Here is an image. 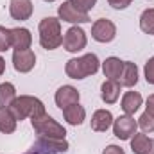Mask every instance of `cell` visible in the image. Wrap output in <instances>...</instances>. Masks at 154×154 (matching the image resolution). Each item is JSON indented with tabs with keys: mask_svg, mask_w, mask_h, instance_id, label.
<instances>
[{
	"mask_svg": "<svg viewBox=\"0 0 154 154\" xmlns=\"http://www.w3.org/2000/svg\"><path fill=\"white\" fill-rule=\"evenodd\" d=\"M99 66H100V61H99V57L95 54H84L81 57L70 59L66 63V66H65V72L72 79H84L88 75L97 74Z\"/></svg>",
	"mask_w": 154,
	"mask_h": 154,
	"instance_id": "1",
	"label": "cell"
},
{
	"mask_svg": "<svg viewBox=\"0 0 154 154\" xmlns=\"http://www.w3.org/2000/svg\"><path fill=\"white\" fill-rule=\"evenodd\" d=\"M7 108L11 109V113L14 115L16 120H23L27 116L34 118V116H39L45 113L43 102L39 99H36V97H31V95H20V97H16Z\"/></svg>",
	"mask_w": 154,
	"mask_h": 154,
	"instance_id": "2",
	"label": "cell"
},
{
	"mask_svg": "<svg viewBox=\"0 0 154 154\" xmlns=\"http://www.w3.org/2000/svg\"><path fill=\"white\" fill-rule=\"evenodd\" d=\"M39 45L47 50H54L59 45H63L61 36V23L54 16H47L39 22Z\"/></svg>",
	"mask_w": 154,
	"mask_h": 154,
	"instance_id": "3",
	"label": "cell"
},
{
	"mask_svg": "<svg viewBox=\"0 0 154 154\" xmlns=\"http://www.w3.org/2000/svg\"><path fill=\"white\" fill-rule=\"evenodd\" d=\"M31 122H32L34 131L38 133L39 136H47V138H65V134H66V129L61 124H57L52 116H48L47 113L31 118Z\"/></svg>",
	"mask_w": 154,
	"mask_h": 154,
	"instance_id": "4",
	"label": "cell"
},
{
	"mask_svg": "<svg viewBox=\"0 0 154 154\" xmlns=\"http://www.w3.org/2000/svg\"><path fill=\"white\" fill-rule=\"evenodd\" d=\"M136 129H138V122L131 115H122L113 120V133L120 140H131L136 134Z\"/></svg>",
	"mask_w": 154,
	"mask_h": 154,
	"instance_id": "5",
	"label": "cell"
},
{
	"mask_svg": "<svg viewBox=\"0 0 154 154\" xmlns=\"http://www.w3.org/2000/svg\"><path fill=\"white\" fill-rule=\"evenodd\" d=\"M116 36V27L111 20H106V18H100L93 23L91 27V38L99 43H109L113 41Z\"/></svg>",
	"mask_w": 154,
	"mask_h": 154,
	"instance_id": "6",
	"label": "cell"
},
{
	"mask_svg": "<svg viewBox=\"0 0 154 154\" xmlns=\"http://www.w3.org/2000/svg\"><path fill=\"white\" fill-rule=\"evenodd\" d=\"M36 65V56L31 48H23V50H14L13 52V66L16 72L20 74H27L34 68Z\"/></svg>",
	"mask_w": 154,
	"mask_h": 154,
	"instance_id": "7",
	"label": "cell"
},
{
	"mask_svg": "<svg viewBox=\"0 0 154 154\" xmlns=\"http://www.w3.org/2000/svg\"><path fill=\"white\" fill-rule=\"evenodd\" d=\"M86 32L81 27H70L63 38V47L68 52H79L86 47Z\"/></svg>",
	"mask_w": 154,
	"mask_h": 154,
	"instance_id": "8",
	"label": "cell"
},
{
	"mask_svg": "<svg viewBox=\"0 0 154 154\" xmlns=\"http://www.w3.org/2000/svg\"><path fill=\"white\" fill-rule=\"evenodd\" d=\"M57 14L63 22H68V23H86V22H90V16L86 13H81L70 0H66L59 5Z\"/></svg>",
	"mask_w": 154,
	"mask_h": 154,
	"instance_id": "9",
	"label": "cell"
},
{
	"mask_svg": "<svg viewBox=\"0 0 154 154\" xmlns=\"http://www.w3.org/2000/svg\"><path fill=\"white\" fill-rule=\"evenodd\" d=\"M34 7H32V2L31 0H11L9 2V13L14 20H29L31 14H32Z\"/></svg>",
	"mask_w": 154,
	"mask_h": 154,
	"instance_id": "10",
	"label": "cell"
},
{
	"mask_svg": "<svg viewBox=\"0 0 154 154\" xmlns=\"http://www.w3.org/2000/svg\"><path fill=\"white\" fill-rule=\"evenodd\" d=\"M39 149L47 151L48 154H61L68 149V142L65 138H47V136H39L36 142Z\"/></svg>",
	"mask_w": 154,
	"mask_h": 154,
	"instance_id": "11",
	"label": "cell"
},
{
	"mask_svg": "<svg viewBox=\"0 0 154 154\" xmlns=\"http://www.w3.org/2000/svg\"><path fill=\"white\" fill-rule=\"evenodd\" d=\"M79 91H77L74 86H61L57 91H56V104L61 108V109H65V108H68V106H72V104H77L79 102Z\"/></svg>",
	"mask_w": 154,
	"mask_h": 154,
	"instance_id": "12",
	"label": "cell"
},
{
	"mask_svg": "<svg viewBox=\"0 0 154 154\" xmlns=\"http://www.w3.org/2000/svg\"><path fill=\"white\" fill-rule=\"evenodd\" d=\"M113 125V115L108 109H97L91 116V129L97 133H104Z\"/></svg>",
	"mask_w": 154,
	"mask_h": 154,
	"instance_id": "13",
	"label": "cell"
},
{
	"mask_svg": "<svg viewBox=\"0 0 154 154\" xmlns=\"http://www.w3.org/2000/svg\"><path fill=\"white\" fill-rule=\"evenodd\" d=\"M31 43H32V36H31L29 29H23V27L11 29V47H14V50L29 48Z\"/></svg>",
	"mask_w": 154,
	"mask_h": 154,
	"instance_id": "14",
	"label": "cell"
},
{
	"mask_svg": "<svg viewBox=\"0 0 154 154\" xmlns=\"http://www.w3.org/2000/svg\"><path fill=\"white\" fill-rule=\"evenodd\" d=\"M120 86H125V88H133L136 82H138V66L131 61H124V70L116 81Z\"/></svg>",
	"mask_w": 154,
	"mask_h": 154,
	"instance_id": "15",
	"label": "cell"
},
{
	"mask_svg": "<svg viewBox=\"0 0 154 154\" xmlns=\"http://www.w3.org/2000/svg\"><path fill=\"white\" fill-rule=\"evenodd\" d=\"M100 97L106 104H115L120 97V84L116 81H104L100 86Z\"/></svg>",
	"mask_w": 154,
	"mask_h": 154,
	"instance_id": "16",
	"label": "cell"
},
{
	"mask_svg": "<svg viewBox=\"0 0 154 154\" xmlns=\"http://www.w3.org/2000/svg\"><path fill=\"white\" fill-rule=\"evenodd\" d=\"M142 106V95L138 91H127L124 97H122V109L125 115H134Z\"/></svg>",
	"mask_w": 154,
	"mask_h": 154,
	"instance_id": "17",
	"label": "cell"
},
{
	"mask_svg": "<svg viewBox=\"0 0 154 154\" xmlns=\"http://www.w3.org/2000/svg\"><path fill=\"white\" fill-rule=\"evenodd\" d=\"M122 70H124V61H120L118 57H108L102 63V72L109 81H118Z\"/></svg>",
	"mask_w": 154,
	"mask_h": 154,
	"instance_id": "18",
	"label": "cell"
},
{
	"mask_svg": "<svg viewBox=\"0 0 154 154\" xmlns=\"http://www.w3.org/2000/svg\"><path fill=\"white\" fill-rule=\"evenodd\" d=\"M16 122L18 120L14 118V115L11 113V109L7 106H0V133H4V134L14 133Z\"/></svg>",
	"mask_w": 154,
	"mask_h": 154,
	"instance_id": "19",
	"label": "cell"
},
{
	"mask_svg": "<svg viewBox=\"0 0 154 154\" xmlns=\"http://www.w3.org/2000/svg\"><path fill=\"white\" fill-rule=\"evenodd\" d=\"M63 115H65V120H66L70 125H81V124L84 122V118H86V111H84V108L79 106V102H77V104H72V106L65 108V109H63Z\"/></svg>",
	"mask_w": 154,
	"mask_h": 154,
	"instance_id": "20",
	"label": "cell"
},
{
	"mask_svg": "<svg viewBox=\"0 0 154 154\" xmlns=\"http://www.w3.org/2000/svg\"><path fill=\"white\" fill-rule=\"evenodd\" d=\"M152 147V140L147 134H134L131 138V151L134 154H147Z\"/></svg>",
	"mask_w": 154,
	"mask_h": 154,
	"instance_id": "21",
	"label": "cell"
},
{
	"mask_svg": "<svg viewBox=\"0 0 154 154\" xmlns=\"http://www.w3.org/2000/svg\"><path fill=\"white\" fill-rule=\"evenodd\" d=\"M16 99V88L11 82H2L0 84V106H9Z\"/></svg>",
	"mask_w": 154,
	"mask_h": 154,
	"instance_id": "22",
	"label": "cell"
},
{
	"mask_svg": "<svg viewBox=\"0 0 154 154\" xmlns=\"http://www.w3.org/2000/svg\"><path fill=\"white\" fill-rule=\"evenodd\" d=\"M140 29L145 34H154V9H145L140 16Z\"/></svg>",
	"mask_w": 154,
	"mask_h": 154,
	"instance_id": "23",
	"label": "cell"
},
{
	"mask_svg": "<svg viewBox=\"0 0 154 154\" xmlns=\"http://www.w3.org/2000/svg\"><path fill=\"white\" fill-rule=\"evenodd\" d=\"M138 127H142L143 133H152L154 131V116L145 111L143 115L138 118Z\"/></svg>",
	"mask_w": 154,
	"mask_h": 154,
	"instance_id": "24",
	"label": "cell"
},
{
	"mask_svg": "<svg viewBox=\"0 0 154 154\" xmlns=\"http://www.w3.org/2000/svg\"><path fill=\"white\" fill-rule=\"evenodd\" d=\"M11 47V29L0 25V52H5Z\"/></svg>",
	"mask_w": 154,
	"mask_h": 154,
	"instance_id": "25",
	"label": "cell"
},
{
	"mask_svg": "<svg viewBox=\"0 0 154 154\" xmlns=\"http://www.w3.org/2000/svg\"><path fill=\"white\" fill-rule=\"evenodd\" d=\"M70 2L75 5L81 13H86V14H88V11L93 9V5L97 4V0H70Z\"/></svg>",
	"mask_w": 154,
	"mask_h": 154,
	"instance_id": "26",
	"label": "cell"
},
{
	"mask_svg": "<svg viewBox=\"0 0 154 154\" xmlns=\"http://www.w3.org/2000/svg\"><path fill=\"white\" fill-rule=\"evenodd\" d=\"M143 72H145V81H147L149 84H154V56L145 63Z\"/></svg>",
	"mask_w": 154,
	"mask_h": 154,
	"instance_id": "27",
	"label": "cell"
},
{
	"mask_svg": "<svg viewBox=\"0 0 154 154\" xmlns=\"http://www.w3.org/2000/svg\"><path fill=\"white\" fill-rule=\"evenodd\" d=\"M108 2L113 9H125L127 5H131L133 0H108Z\"/></svg>",
	"mask_w": 154,
	"mask_h": 154,
	"instance_id": "28",
	"label": "cell"
},
{
	"mask_svg": "<svg viewBox=\"0 0 154 154\" xmlns=\"http://www.w3.org/2000/svg\"><path fill=\"white\" fill-rule=\"evenodd\" d=\"M102 154H125V152H124V149L118 147V145H108V147L102 151Z\"/></svg>",
	"mask_w": 154,
	"mask_h": 154,
	"instance_id": "29",
	"label": "cell"
},
{
	"mask_svg": "<svg viewBox=\"0 0 154 154\" xmlns=\"http://www.w3.org/2000/svg\"><path fill=\"white\" fill-rule=\"evenodd\" d=\"M145 108H147L145 111H147V113H151V115L154 116V93H152V95H149V99H147V106H145Z\"/></svg>",
	"mask_w": 154,
	"mask_h": 154,
	"instance_id": "30",
	"label": "cell"
},
{
	"mask_svg": "<svg viewBox=\"0 0 154 154\" xmlns=\"http://www.w3.org/2000/svg\"><path fill=\"white\" fill-rule=\"evenodd\" d=\"M27 154H48V152L43 151V149H39L38 145H36V151H31V152H27Z\"/></svg>",
	"mask_w": 154,
	"mask_h": 154,
	"instance_id": "31",
	"label": "cell"
},
{
	"mask_svg": "<svg viewBox=\"0 0 154 154\" xmlns=\"http://www.w3.org/2000/svg\"><path fill=\"white\" fill-rule=\"evenodd\" d=\"M4 70H5V61H4V57L0 56V75L4 74Z\"/></svg>",
	"mask_w": 154,
	"mask_h": 154,
	"instance_id": "32",
	"label": "cell"
},
{
	"mask_svg": "<svg viewBox=\"0 0 154 154\" xmlns=\"http://www.w3.org/2000/svg\"><path fill=\"white\" fill-rule=\"evenodd\" d=\"M147 154H154V140H152V147H151V151H149Z\"/></svg>",
	"mask_w": 154,
	"mask_h": 154,
	"instance_id": "33",
	"label": "cell"
},
{
	"mask_svg": "<svg viewBox=\"0 0 154 154\" xmlns=\"http://www.w3.org/2000/svg\"><path fill=\"white\" fill-rule=\"evenodd\" d=\"M45 2H54V0H45Z\"/></svg>",
	"mask_w": 154,
	"mask_h": 154,
	"instance_id": "34",
	"label": "cell"
}]
</instances>
